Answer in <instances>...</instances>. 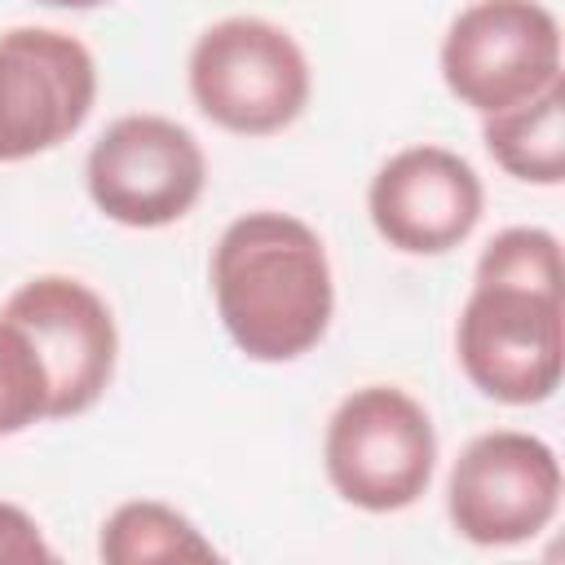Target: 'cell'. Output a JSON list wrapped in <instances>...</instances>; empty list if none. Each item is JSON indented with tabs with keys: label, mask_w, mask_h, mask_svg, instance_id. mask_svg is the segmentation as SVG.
Masks as SVG:
<instances>
[{
	"label": "cell",
	"mask_w": 565,
	"mask_h": 565,
	"mask_svg": "<svg viewBox=\"0 0 565 565\" xmlns=\"http://www.w3.org/2000/svg\"><path fill=\"white\" fill-rule=\"evenodd\" d=\"M97 97L93 53L53 26H13L0 35V163L62 146L88 119Z\"/></svg>",
	"instance_id": "obj_8"
},
{
	"label": "cell",
	"mask_w": 565,
	"mask_h": 565,
	"mask_svg": "<svg viewBox=\"0 0 565 565\" xmlns=\"http://www.w3.org/2000/svg\"><path fill=\"white\" fill-rule=\"evenodd\" d=\"M446 88L481 110H508L561 79V22L539 0H477L441 40Z\"/></svg>",
	"instance_id": "obj_5"
},
{
	"label": "cell",
	"mask_w": 565,
	"mask_h": 565,
	"mask_svg": "<svg viewBox=\"0 0 565 565\" xmlns=\"http://www.w3.org/2000/svg\"><path fill=\"white\" fill-rule=\"evenodd\" d=\"M481 177L446 146L397 150L366 190L375 234L406 256H441L481 221Z\"/></svg>",
	"instance_id": "obj_10"
},
{
	"label": "cell",
	"mask_w": 565,
	"mask_h": 565,
	"mask_svg": "<svg viewBox=\"0 0 565 565\" xmlns=\"http://www.w3.org/2000/svg\"><path fill=\"white\" fill-rule=\"evenodd\" d=\"M97 556L110 565H146V561H216V547L168 503L132 499L119 503L97 539Z\"/></svg>",
	"instance_id": "obj_12"
},
{
	"label": "cell",
	"mask_w": 565,
	"mask_h": 565,
	"mask_svg": "<svg viewBox=\"0 0 565 565\" xmlns=\"http://www.w3.org/2000/svg\"><path fill=\"white\" fill-rule=\"evenodd\" d=\"M0 313L13 318L44 358L49 419H71L97 406L115 375L119 331L106 300L88 282L62 274L31 278L9 296Z\"/></svg>",
	"instance_id": "obj_9"
},
{
	"label": "cell",
	"mask_w": 565,
	"mask_h": 565,
	"mask_svg": "<svg viewBox=\"0 0 565 565\" xmlns=\"http://www.w3.org/2000/svg\"><path fill=\"white\" fill-rule=\"evenodd\" d=\"M194 106L238 137L282 132L309 102V62L300 44L265 18H225L190 53Z\"/></svg>",
	"instance_id": "obj_3"
},
{
	"label": "cell",
	"mask_w": 565,
	"mask_h": 565,
	"mask_svg": "<svg viewBox=\"0 0 565 565\" xmlns=\"http://www.w3.org/2000/svg\"><path fill=\"white\" fill-rule=\"evenodd\" d=\"M322 463L344 503L362 512H402L433 481L437 433L411 393L366 384L335 406L322 437Z\"/></svg>",
	"instance_id": "obj_2"
},
{
	"label": "cell",
	"mask_w": 565,
	"mask_h": 565,
	"mask_svg": "<svg viewBox=\"0 0 565 565\" xmlns=\"http://www.w3.org/2000/svg\"><path fill=\"white\" fill-rule=\"evenodd\" d=\"M561 508L556 450L516 428L481 433L463 446L446 481L450 525L477 547H512L552 525Z\"/></svg>",
	"instance_id": "obj_6"
},
{
	"label": "cell",
	"mask_w": 565,
	"mask_h": 565,
	"mask_svg": "<svg viewBox=\"0 0 565 565\" xmlns=\"http://www.w3.org/2000/svg\"><path fill=\"white\" fill-rule=\"evenodd\" d=\"M216 313L252 362L309 353L335 309L322 238L287 212H247L225 225L212 252Z\"/></svg>",
	"instance_id": "obj_1"
},
{
	"label": "cell",
	"mask_w": 565,
	"mask_h": 565,
	"mask_svg": "<svg viewBox=\"0 0 565 565\" xmlns=\"http://www.w3.org/2000/svg\"><path fill=\"white\" fill-rule=\"evenodd\" d=\"M486 150L494 163L534 185H561L565 181V79L547 84L539 97L486 115Z\"/></svg>",
	"instance_id": "obj_11"
},
{
	"label": "cell",
	"mask_w": 565,
	"mask_h": 565,
	"mask_svg": "<svg viewBox=\"0 0 565 565\" xmlns=\"http://www.w3.org/2000/svg\"><path fill=\"white\" fill-rule=\"evenodd\" d=\"M459 366L477 393L503 406L547 402L561 384L565 318L561 291L512 282H472L455 327Z\"/></svg>",
	"instance_id": "obj_4"
},
{
	"label": "cell",
	"mask_w": 565,
	"mask_h": 565,
	"mask_svg": "<svg viewBox=\"0 0 565 565\" xmlns=\"http://www.w3.org/2000/svg\"><path fill=\"white\" fill-rule=\"evenodd\" d=\"M84 177L102 216L128 230H159L199 203L207 159L177 119L124 115L93 141Z\"/></svg>",
	"instance_id": "obj_7"
},
{
	"label": "cell",
	"mask_w": 565,
	"mask_h": 565,
	"mask_svg": "<svg viewBox=\"0 0 565 565\" xmlns=\"http://www.w3.org/2000/svg\"><path fill=\"white\" fill-rule=\"evenodd\" d=\"M40 4H53V9H97L106 0H40Z\"/></svg>",
	"instance_id": "obj_16"
},
{
	"label": "cell",
	"mask_w": 565,
	"mask_h": 565,
	"mask_svg": "<svg viewBox=\"0 0 565 565\" xmlns=\"http://www.w3.org/2000/svg\"><path fill=\"white\" fill-rule=\"evenodd\" d=\"M57 552L44 543L40 525L18 508L0 499V561L9 565H31V561H53Z\"/></svg>",
	"instance_id": "obj_15"
},
{
	"label": "cell",
	"mask_w": 565,
	"mask_h": 565,
	"mask_svg": "<svg viewBox=\"0 0 565 565\" xmlns=\"http://www.w3.org/2000/svg\"><path fill=\"white\" fill-rule=\"evenodd\" d=\"M49 419V371L31 335L0 313V437Z\"/></svg>",
	"instance_id": "obj_13"
},
{
	"label": "cell",
	"mask_w": 565,
	"mask_h": 565,
	"mask_svg": "<svg viewBox=\"0 0 565 565\" xmlns=\"http://www.w3.org/2000/svg\"><path fill=\"white\" fill-rule=\"evenodd\" d=\"M477 282H512L534 291H561V243L552 230L512 225L499 230L477 260Z\"/></svg>",
	"instance_id": "obj_14"
}]
</instances>
